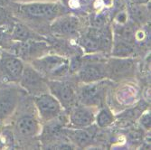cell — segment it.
Here are the masks:
<instances>
[{"label":"cell","mask_w":151,"mask_h":150,"mask_svg":"<svg viewBox=\"0 0 151 150\" xmlns=\"http://www.w3.org/2000/svg\"><path fill=\"white\" fill-rule=\"evenodd\" d=\"M47 86L52 91V96L56 98L61 106L70 108L74 105L77 96L71 83L66 81L50 80Z\"/></svg>","instance_id":"cell-3"},{"label":"cell","mask_w":151,"mask_h":150,"mask_svg":"<svg viewBox=\"0 0 151 150\" xmlns=\"http://www.w3.org/2000/svg\"><path fill=\"white\" fill-rule=\"evenodd\" d=\"M129 3L132 4H139V5H146L148 3L149 0H127Z\"/></svg>","instance_id":"cell-22"},{"label":"cell","mask_w":151,"mask_h":150,"mask_svg":"<svg viewBox=\"0 0 151 150\" xmlns=\"http://www.w3.org/2000/svg\"><path fill=\"white\" fill-rule=\"evenodd\" d=\"M133 52V46L128 41L122 40L119 41L114 44L112 54L116 57L119 58H126Z\"/></svg>","instance_id":"cell-16"},{"label":"cell","mask_w":151,"mask_h":150,"mask_svg":"<svg viewBox=\"0 0 151 150\" xmlns=\"http://www.w3.org/2000/svg\"><path fill=\"white\" fill-rule=\"evenodd\" d=\"M18 95L13 89L0 90V120L11 115L17 107Z\"/></svg>","instance_id":"cell-10"},{"label":"cell","mask_w":151,"mask_h":150,"mask_svg":"<svg viewBox=\"0 0 151 150\" xmlns=\"http://www.w3.org/2000/svg\"><path fill=\"white\" fill-rule=\"evenodd\" d=\"M107 76L113 80H122L131 77L134 74L135 66L130 59L127 58H114L106 64Z\"/></svg>","instance_id":"cell-4"},{"label":"cell","mask_w":151,"mask_h":150,"mask_svg":"<svg viewBox=\"0 0 151 150\" xmlns=\"http://www.w3.org/2000/svg\"><path fill=\"white\" fill-rule=\"evenodd\" d=\"M19 81L21 85L32 94L40 95L45 89L42 76L34 67H24Z\"/></svg>","instance_id":"cell-6"},{"label":"cell","mask_w":151,"mask_h":150,"mask_svg":"<svg viewBox=\"0 0 151 150\" xmlns=\"http://www.w3.org/2000/svg\"><path fill=\"white\" fill-rule=\"evenodd\" d=\"M31 36H32L31 31L24 24L21 23H17L14 25V28L11 33V39L13 41L25 42V41H29L31 39Z\"/></svg>","instance_id":"cell-15"},{"label":"cell","mask_w":151,"mask_h":150,"mask_svg":"<svg viewBox=\"0 0 151 150\" xmlns=\"http://www.w3.org/2000/svg\"><path fill=\"white\" fill-rule=\"evenodd\" d=\"M141 123L146 128H150V114H146L142 117Z\"/></svg>","instance_id":"cell-20"},{"label":"cell","mask_w":151,"mask_h":150,"mask_svg":"<svg viewBox=\"0 0 151 150\" xmlns=\"http://www.w3.org/2000/svg\"><path fill=\"white\" fill-rule=\"evenodd\" d=\"M129 15L133 21L139 24H143L147 21L149 11L146 5L129 3Z\"/></svg>","instance_id":"cell-14"},{"label":"cell","mask_w":151,"mask_h":150,"mask_svg":"<svg viewBox=\"0 0 151 150\" xmlns=\"http://www.w3.org/2000/svg\"><path fill=\"white\" fill-rule=\"evenodd\" d=\"M17 130L22 137H33L39 130L38 121L32 116H24L17 122Z\"/></svg>","instance_id":"cell-13"},{"label":"cell","mask_w":151,"mask_h":150,"mask_svg":"<svg viewBox=\"0 0 151 150\" xmlns=\"http://www.w3.org/2000/svg\"><path fill=\"white\" fill-rule=\"evenodd\" d=\"M10 1L20 3V4H26V3H32V2H45V1H50V0H10Z\"/></svg>","instance_id":"cell-21"},{"label":"cell","mask_w":151,"mask_h":150,"mask_svg":"<svg viewBox=\"0 0 151 150\" xmlns=\"http://www.w3.org/2000/svg\"><path fill=\"white\" fill-rule=\"evenodd\" d=\"M79 28V19L73 16H61L55 18V21L52 24V30L53 33L64 36L75 34Z\"/></svg>","instance_id":"cell-9"},{"label":"cell","mask_w":151,"mask_h":150,"mask_svg":"<svg viewBox=\"0 0 151 150\" xmlns=\"http://www.w3.org/2000/svg\"><path fill=\"white\" fill-rule=\"evenodd\" d=\"M33 67L40 72L52 75H62L69 68L68 61L58 55H47L35 60Z\"/></svg>","instance_id":"cell-2"},{"label":"cell","mask_w":151,"mask_h":150,"mask_svg":"<svg viewBox=\"0 0 151 150\" xmlns=\"http://www.w3.org/2000/svg\"><path fill=\"white\" fill-rule=\"evenodd\" d=\"M96 120H97V123L100 127L104 128V127H107L109 124L112 123L113 116L108 108H103V110H101L100 111V113L98 114Z\"/></svg>","instance_id":"cell-18"},{"label":"cell","mask_w":151,"mask_h":150,"mask_svg":"<svg viewBox=\"0 0 151 150\" xmlns=\"http://www.w3.org/2000/svg\"><path fill=\"white\" fill-rule=\"evenodd\" d=\"M10 2H11L10 0H0V6L5 7V6H8L10 4Z\"/></svg>","instance_id":"cell-23"},{"label":"cell","mask_w":151,"mask_h":150,"mask_svg":"<svg viewBox=\"0 0 151 150\" xmlns=\"http://www.w3.org/2000/svg\"><path fill=\"white\" fill-rule=\"evenodd\" d=\"M104 4H106L107 6H111L112 4V0H103Z\"/></svg>","instance_id":"cell-24"},{"label":"cell","mask_w":151,"mask_h":150,"mask_svg":"<svg viewBox=\"0 0 151 150\" xmlns=\"http://www.w3.org/2000/svg\"><path fill=\"white\" fill-rule=\"evenodd\" d=\"M107 76L106 64L101 62H91L85 63L83 66L80 67L78 78L84 83H96Z\"/></svg>","instance_id":"cell-8"},{"label":"cell","mask_w":151,"mask_h":150,"mask_svg":"<svg viewBox=\"0 0 151 150\" xmlns=\"http://www.w3.org/2000/svg\"><path fill=\"white\" fill-rule=\"evenodd\" d=\"M103 88L101 83H86L80 90V100L82 103L93 105L99 103L101 100Z\"/></svg>","instance_id":"cell-11"},{"label":"cell","mask_w":151,"mask_h":150,"mask_svg":"<svg viewBox=\"0 0 151 150\" xmlns=\"http://www.w3.org/2000/svg\"><path fill=\"white\" fill-rule=\"evenodd\" d=\"M6 17V11L4 9L3 6H0V26H2V24H5Z\"/></svg>","instance_id":"cell-19"},{"label":"cell","mask_w":151,"mask_h":150,"mask_svg":"<svg viewBox=\"0 0 151 150\" xmlns=\"http://www.w3.org/2000/svg\"><path fill=\"white\" fill-rule=\"evenodd\" d=\"M69 137L73 142L81 146H85L91 140V134L85 130H73L69 132Z\"/></svg>","instance_id":"cell-17"},{"label":"cell","mask_w":151,"mask_h":150,"mask_svg":"<svg viewBox=\"0 0 151 150\" xmlns=\"http://www.w3.org/2000/svg\"><path fill=\"white\" fill-rule=\"evenodd\" d=\"M95 120V117L91 110L87 107H78L71 115V121L77 127L91 126Z\"/></svg>","instance_id":"cell-12"},{"label":"cell","mask_w":151,"mask_h":150,"mask_svg":"<svg viewBox=\"0 0 151 150\" xmlns=\"http://www.w3.org/2000/svg\"><path fill=\"white\" fill-rule=\"evenodd\" d=\"M35 102L40 116L45 120L54 118L61 111V104L52 95L42 93L35 98Z\"/></svg>","instance_id":"cell-5"},{"label":"cell","mask_w":151,"mask_h":150,"mask_svg":"<svg viewBox=\"0 0 151 150\" xmlns=\"http://www.w3.org/2000/svg\"><path fill=\"white\" fill-rule=\"evenodd\" d=\"M20 10L25 15L35 18L55 19L66 13V8L59 4L53 2H32L20 4Z\"/></svg>","instance_id":"cell-1"},{"label":"cell","mask_w":151,"mask_h":150,"mask_svg":"<svg viewBox=\"0 0 151 150\" xmlns=\"http://www.w3.org/2000/svg\"><path fill=\"white\" fill-rule=\"evenodd\" d=\"M24 64L17 55L4 54L0 61V69L4 76L12 81H19L24 71Z\"/></svg>","instance_id":"cell-7"}]
</instances>
